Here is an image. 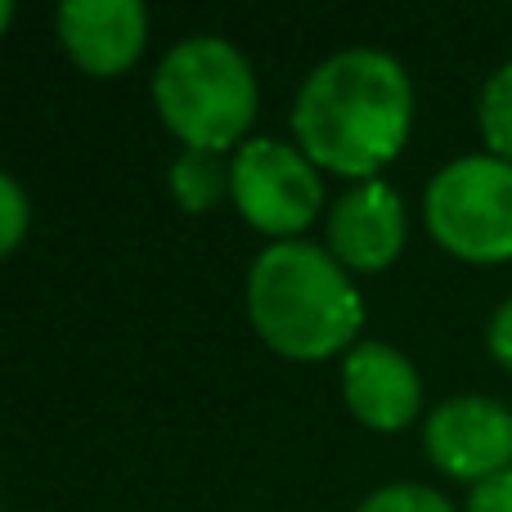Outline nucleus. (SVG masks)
I'll use <instances>...</instances> for the list:
<instances>
[{"instance_id": "nucleus-9", "label": "nucleus", "mask_w": 512, "mask_h": 512, "mask_svg": "<svg viewBox=\"0 0 512 512\" xmlns=\"http://www.w3.org/2000/svg\"><path fill=\"white\" fill-rule=\"evenodd\" d=\"M346 409L373 432H400L423 409V378L405 351L387 342H360L342 360Z\"/></svg>"}, {"instance_id": "nucleus-7", "label": "nucleus", "mask_w": 512, "mask_h": 512, "mask_svg": "<svg viewBox=\"0 0 512 512\" xmlns=\"http://www.w3.org/2000/svg\"><path fill=\"white\" fill-rule=\"evenodd\" d=\"M68 59L90 77H122L149 41V9L140 0H68L54 14Z\"/></svg>"}, {"instance_id": "nucleus-12", "label": "nucleus", "mask_w": 512, "mask_h": 512, "mask_svg": "<svg viewBox=\"0 0 512 512\" xmlns=\"http://www.w3.org/2000/svg\"><path fill=\"white\" fill-rule=\"evenodd\" d=\"M355 512H454V504L432 486H418V481H396V486L373 490Z\"/></svg>"}, {"instance_id": "nucleus-2", "label": "nucleus", "mask_w": 512, "mask_h": 512, "mask_svg": "<svg viewBox=\"0 0 512 512\" xmlns=\"http://www.w3.org/2000/svg\"><path fill=\"white\" fill-rule=\"evenodd\" d=\"M248 319L283 360H328L351 351L364 301L351 270L315 243H270L248 274Z\"/></svg>"}, {"instance_id": "nucleus-14", "label": "nucleus", "mask_w": 512, "mask_h": 512, "mask_svg": "<svg viewBox=\"0 0 512 512\" xmlns=\"http://www.w3.org/2000/svg\"><path fill=\"white\" fill-rule=\"evenodd\" d=\"M463 512H512V468L499 477H486L468 490V508Z\"/></svg>"}, {"instance_id": "nucleus-3", "label": "nucleus", "mask_w": 512, "mask_h": 512, "mask_svg": "<svg viewBox=\"0 0 512 512\" xmlns=\"http://www.w3.org/2000/svg\"><path fill=\"white\" fill-rule=\"evenodd\" d=\"M158 117L185 149L225 153L239 149L256 122V72L225 36H185L162 54L153 72Z\"/></svg>"}, {"instance_id": "nucleus-11", "label": "nucleus", "mask_w": 512, "mask_h": 512, "mask_svg": "<svg viewBox=\"0 0 512 512\" xmlns=\"http://www.w3.org/2000/svg\"><path fill=\"white\" fill-rule=\"evenodd\" d=\"M477 122H481L486 149L495 153V158L512 162V63H504L499 72H490V81L481 86Z\"/></svg>"}, {"instance_id": "nucleus-10", "label": "nucleus", "mask_w": 512, "mask_h": 512, "mask_svg": "<svg viewBox=\"0 0 512 512\" xmlns=\"http://www.w3.org/2000/svg\"><path fill=\"white\" fill-rule=\"evenodd\" d=\"M171 194L180 198V207L203 212V207L221 203V194H230V167H221L216 153L185 149L171 162Z\"/></svg>"}, {"instance_id": "nucleus-1", "label": "nucleus", "mask_w": 512, "mask_h": 512, "mask_svg": "<svg viewBox=\"0 0 512 512\" xmlns=\"http://www.w3.org/2000/svg\"><path fill=\"white\" fill-rule=\"evenodd\" d=\"M414 126V86L400 59L382 50H342L297 90L292 135L319 171L373 180L400 158Z\"/></svg>"}, {"instance_id": "nucleus-4", "label": "nucleus", "mask_w": 512, "mask_h": 512, "mask_svg": "<svg viewBox=\"0 0 512 512\" xmlns=\"http://www.w3.org/2000/svg\"><path fill=\"white\" fill-rule=\"evenodd\" d=\"M423 216L432 239L459 261H512V162L495 153L454 158L427 185Z\"/></svg>"}, {"instance_id": "nucleus-6", "label": "nucleus", "mask_w": 512, "mask_h": 512, "mask_svg": "<svg viewBox=\"0 0 512 512\" xmlns=\"http://www.w3.org/2000/svg\"><path fill=\"white\" fill-rule=\"evenodd\" d=\"M423 445L445 477L477 486L512 468V409L490 396H450L427 414Z\"/></svg>"}, {"instance_id": "nucleus-15", "label": "nucleus", "mask_w": 512, "mask_h": 512, "mask_svg": "<svg viewBox=\"0 0 512 512\" xmlns=\"http://www.w3.org/2000/svg\"><path fill=\"white\" fill-rule=\"evenodd\" d=\"M486 342H490V355L512 373V297L504 306L490 315V328H486Z\"/></svg>"}, {"instance_id": "nucleus-5", "label": "nucleus", "mask_w": 512, "mask_h": 512, "mask_svg": "<svg viewBox=\"0 0 512 512\" xmlns=\"http://www.w3.org/2000/svg\"><path fill=\"white\" fill-rule=\"evenodd\" d=\"M230 198L252 230L292 243V234L315 225L324 207V180L297 144L243 140L230 158Z\"/></svg>"}, {"instance_id": "nucleus-8", "label": "nucleus", "mask_w": 512, "mask_h": 512, "mask_svg": "<svg viewBox=\"0 0 512 512\" xmlns=\"http://www.w3.org/2000/svg\"><path fill=\"white\" fill-rule=\"evenodd\" d=\"M409 239V216L405 198L387 185V180H364V185L346 189L333 203L328 216V252L346 265V270H387Z\"/></svg>"}, {"instance_id": "nucleus-16", "label": "nucleus", "mask_w": 512, "mask_h": 512, "mask_svg": "<svg viewBox=\"0 0 512 512\" xmlns=\"http://www.w3.org/2000/svg\"><path fill=\"white\" fill-rule=\"evenodd\" d=\"M9 18H14V5H9V0H0V36H5Z\"/></svg>"}, {"instance_id": "nucleus-13", "label": "nucleus", "mask_w": 512, "mask_h": 512, "mask_svg": "<svg viewBox=\"0 0 512 512\" xmlns=\"http://www.w3.org/2000/svg\"><path fill=\"white\" fill-rule=\"evenodd\" d=\"M27 221H32V207L27 194L9 171H0V261L27 239Z\"/></svg>"}]
</instances>
